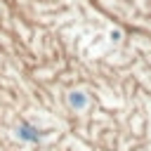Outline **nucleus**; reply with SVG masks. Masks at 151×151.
Wrapping results in <instances>:
<instances>
[{"label":"nucleus","instance_id":"f257e3e1","mask_svg":"<svg viewBox=\"0 0 151 151\" xmlns=\"http://www.w3.org/2000/svg\"><path fill=\"white\" fill-rule=\"evenodd\" d=\"M71 104L78 106V109H83V106H85V97H80V92H73V94H71Z\"/></svg>","mask_w":151,"mask_h":151}]
</instances>
